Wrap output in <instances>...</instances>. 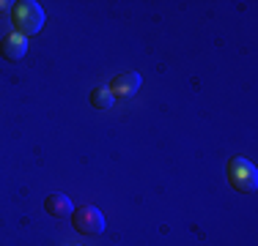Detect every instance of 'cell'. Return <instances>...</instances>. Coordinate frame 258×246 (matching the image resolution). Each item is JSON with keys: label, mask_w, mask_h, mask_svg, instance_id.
<instances>
[{"label": "cell", "mask_w": 258, "mask_h": 246, "mask_svg": "<svg viewBox=\"0 0 258 246\" xmlns=\"http://www.w3.org/2000/svg\"><path fill=\"white\" fill-rule=\"evenodd\" d=\"M44 9H41L36 0H20V3H14V9H11V22H14L17 33L20 36H36L41 28H44Z\"/></svg>", "instance_id": "1"}, {"label": "cell", "mask_w": 258, "mask_h": 246, "mask_svg": "<svg viewBox=\"0 0 258 246\" xmlns=\"http://www.w3.org/2000/svg\"><path fill=\"white\" fill-rule=\"evenodd\" d=\"M228 181H231V186L236 189V192H242V194L255 192V186H258L255 164L250 162V159H244V156H233L228 162Z\"/></svg>", "instance_id": "2"}, {"label": "cell", "mask_w": 258, "mask_h": 246, "mask_svg": "<svg viewBox=\"0 0 258 246\" xmlns=\"http://www.w3.org/2000/svg\"><path fill=\"white\" fill-rule=\"evenodd\" d=\"M72 224L80 235H102L104 232V216L96 205H80L72 213Z\"/></svg>", "instance_id": "3"}, {"label": "cell", "mask_w": 258, "mask_h": 246, "mask_svg": "<svg viewBox=\"0 0 258 246\" xmlns=\"http://www.w3.org/2000/svg\"><path fill=\"white\" fill-rule=\"evenodd\" d=\"M140 74L138 71H124L118 74V77H113V82H110V93L113 98H126V96H135L140 90Z\"/></svg>", "instance_id": "4"}, {"label": "cell", "mask_w": 258, "mask_h": 246, "mask_svg": "<svg viewBox=\"0 0 258 246\" xmlns=\"http://www.w3.org/2000/svg\"><path fill=\"white\" fill-rule=\"evenodd\" d=\"M0 55H3L6 60H11V63L22 60L28 55V39H25V36H20L17 30H14V33H9L3 41H0Z\"/></svg>", "instance_id": "5"}, {"label": "cell", "mask_w": 258, "mask_h": 246, "mask_svg": "<svg viewBox=\"0 0 258 246\" xmlns=\"http://www.w3.org/2000/svg\"><path fill=\"white\" fill-rule=\"evenodd\" d=\"M44 211L50 213L52 219H66V216L75 213V202H72L66 194H50L44 200Z\"/></svg>", "instance_id": "6"}, {"label": "cell", "mask_w": 258, "mask_h": 246, "mask_svg": "<svg viewBox=\"0 0 258 246\" xmlns=\"http://www.w3.org/2000/svg\"><path fill=\"white\" fill-rule=\"evenodd\" d=\"M91 104H94L96 109H110L115 104V98L110 93V88H94L91 90Z\"/></svg>", "instance_id": "7"}, {"label": "cell", "mask_w": 258, "mask_h": 246, "mask_svg": "<svg viewBox=\"0 0 258 246\" xmlns=\"http://www.w3.org/2000/svg\"><path fill=\"white\" fill-rule=\"evenodd\" d=\"M9 6H14V3H9V0H0V14H3V11H9Z\"/></svg>", "instance_id": "8"}, {"label": "cell", "mask_w": 258, "mask_h": 246, "mask_svg": "<svg viewBox=\"0 0 258 246\" xmlns=\"http://www.w3.org/2000/svg\"><path fill=\"white\" fill-rule=\"evenodd\" d=\"M69 246H77V243H69Z\"/></svg>", "instance_id": "9"}]
</instances>
